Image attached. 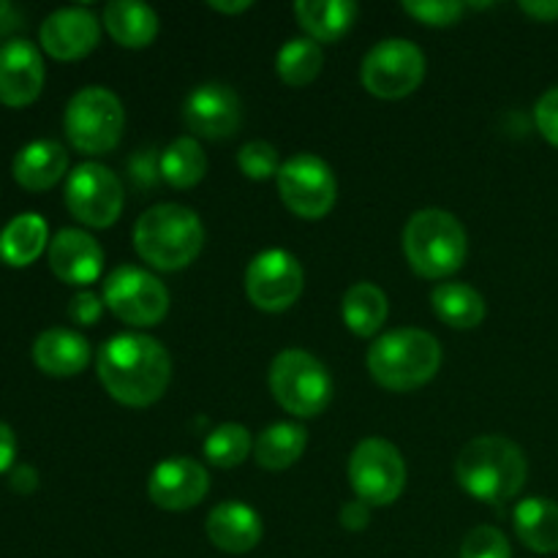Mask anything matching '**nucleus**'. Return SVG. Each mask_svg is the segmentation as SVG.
Wrapping results in <instances>:
<instances>
[{"instance_id": "obj_2", "label": "nucleus", "mask_w": 558, "mask_h": 558, "mask_svg": "<svg viewBox=\"0 0 558 558\" xmlns=\"http://www.w3.org/2000/svg\"><path fill=\"white\" fill-rule=\"evenodd\" d=\"M526 456L507 436H477L461 450L456 477L469 496L488 505L512 499L526 483Z\"/></svg>"}, {"instance_id": "obj_29", "label": "nucleus", "mask_w": 558, "mask_h": 558, "mask_svg": "<svg viewBox=\"0 0 558 558\" xmlns=\"http://www.w3.org/2000/svg\"><path fill=\"white\" fill-rule=\"evenodd\" d=\"M322 65H325V52L322 44L314 38H292L283 44L276 54V71L281 82L289 87H305L319 76Z\"/></svg>"}, {"instance_id": "obj_22", "label": "nucleus", "mask_w": 558, "mask_h": 558, "mask_svg": "<svg viewBox=\"0 0 558 558\" xmlns=\"http://www.w3.org/2000/svg\"><path fill=\"white\" fill-rule=\"evenodd\" d=\"M357 3L352 0H298L294 3V16H298L300 27L319 44H330L347 36L357 20Z\"/></svg>"}, {"instance_id": "obj_36", "label": "nucleus", "mask_w": 558, "mask_h": 558, "mask_svg": "<svg viewBox=\"0 0 558 558\" xmlns=\"http://www.w3.org/2000/svg\"><path fill=\"white\" fill-rule=\"evenodd\" d=\"M534 123H537L539 134L558 147V87H550L548 93H543V98L534 107Z\"/></svg>"}, {"instance_id": "obj_41", "label": "nucleus", "mask_w": 558, "mask_h": 558, "mask_svg": "<svg viewBox=\"0 0 558 558\" xmlns=\"http://www.w3.org/2000/svg\"><path fill=\"white\" fill-rule=\"evenodd\" d=\"M521 9L539 22L558 20V0H526L521 3Z\"/></svg>"}, {"instance_id": "obj_23", "label": "nucleus", "mask_w": 558, "mask_h": 558, "mask_svg": "<svg viewBox=\"0 0 558 558\" xmlns=\"http://www.w3.org/2000/svg\"><path fill=\"white\" fill-rule=\"evenodd\" d=\"M49 245V229L38 213H20L0 229V259L11 267H27Z\"/></svg>"}, {"instance_id": "obj_27", "label": "nucleus", "mask_w": 558, "mask_h": 558, "mask_svg": "<svg viewBox=\"0 0 558 558\" xmlns=\"http://www.w3.org/2000/svg\"><path fill=\"white\" fill-rule=\"evenodd\" d=\"M430 305L445 325L456 330H474L485 319V300L469 283H439L430 292Z\"/></svg>"}, {"instance_id": "obj_4", "label": "nucleus", "mask_w": 558, "mask_h": 558, "mask_svg": "<svg viewBox=\"0 0 558 558\" xmlns=\"http://www.w3.org/2000/svg\"><path fill=\"white\" fill-rule=\"evenodd\" d=\"M441 365V347L430 332L401 327L376 338L368 349V371L385 390L409 392L428 385Z\"/></svg>"}, {"instance_id": "obj_34", "label": "nucleus", "mask_w": 558, "mask_h": 558, "mask_svg": "<svg viewBox=\"0 0 558 558\" xmlns=\"http://www.w3.org/2000/svg\"><path fill=\"white\" fill-rule=\"evenodd\" d=\"M461 558H512V548L499 529L477 526L463 539Z\"/></svg>"}, {"instance_id": "obj_25", "label": "nucleus", "mask_w": 558, "mask_h": 558, "mask_svg": "<svg viewBox=\"0 0 558 558\" xmlns=\"http://www.w3.org/2000/svg\"><path fill=\"white\" fill-rule=\"evenodd\" d=\"M515 532L534 554H558V505L550 499H526L515 507Z\"/></svg>"}, {"instance_id": "obj_3", "label": "nucleus", "mask_w": 558, "mask_h": 558, "mask_svg": "<svg viewBox=\"0 0 558 558\" xmlns=\"http://www.w3.org/2000/svg\"><path fill=\"white\" fill-rule=\"evenodd\" d=\"M205 245L199 216L183 205H156L134 227V248L150 267L174 272L189 267Z\"/></svg>"}, {"instance_id": "obj_18", "label": "nucleus", "mask_w": 558, "mask_h": 558, "mask_svg": "<svg viewBox=\"0 0 558 558\" xmlns=\"http://www.w3.org/2000/svg\"><path fill=\"white\" fill-rule=\"evenodd\" d=\"M49 267L54 276L71 287H87L104 270V251L93 234L82 229H60L49 240Z\"/></svg>"}, {"instance_id": "obj_37", "label": "nucleus", "mask_w": 558, "mask_h": 558, "mask_svg": "<svg viewBox=\"0 0 558 558\" xmlns=\"http://www.w3.org/2000/svg\"><path fill=\"white\" fill-rule=\"evenodd\" d=\"M101 314H104V300L98 298V294L82 289V292H76L74 298H71L69 316H71V322H76V325H82V327L96 325V322L101 319Z\"/></svg>"}, {"instance_id": "obj_26", "label": "nucleus", "mask_w": 558, "mask_h": 558, "mask_svg": "<svg viewBox=\"0 0 558 558\" xmlns=\"http://www.w3.org/2000/svg\"><path fill=\"white\" fill-rule=\"evenodd\" d=\"M387 294L376 283L360 281L343 294L341 314L349 330L360 338H371L385 327L387 322Z\"/></svg>"}, {"instance_id": "obj_24", "label": "nucleus", "mask_w": 558, "mask_h": 558, "mask_svg": "<svg viewBox=\"0 0 558 558\" xmlns=\"http://www.w3.org/2000/svg\"><path fill=\"white\" fill-rule=\"evenodd\" d=\"M104 25L120 47L129 49L147 47L158 36V14L136 0H112L104 9Z\"/></svg>"}, {"instance_id": "obj_1", "label": "nucleus", "mask_w": 558, "mask_h": 558, "mask_svg": "<svg viewBox=\"0 0 558 558\" xmlns=\"http://www.w3.org/2000/svg\"><path fill=\"white\" fill-rule=\"evenodd\" d=\"M96 368L109 396L131 409L156 403L172 379V360L163 343L142 332L109 338L98 349Z\"/></svg>"}, {"instance_id": "obj_17", "label": "nucleus", "mask_w": 558, "mask_h": 558, "mask_svg": "<svg viewBox=\"0 0 558 558\" xmlns=\"http://www.w3.org/2000/svg\"><path fill=\"white\" fill-rule=\"evenodd\" d=\"M41 47L52 54L54 60H80L93 52L101 38V22L96 14L82 5H69L58 9L41 22Z\"/></svg>"}, {"instance_id": "obj_16", "label": "nucleus", "mask_w": 558, "mask_h": 558, "mask_svg": "<svg viewBox=\"0 0 558 558\" xmlns=\"http://www.w3.org/2000/svg\"><path fill=\"white\" fill-rule=\"evenodd\" d=\"M44 58L27 38H9L0 47V101L5 107H27L41 96Z\"/></svg>"}, {"instance_id": "obj_43", "label": "nucleus", "mask_w": 558, "mask_h": 558, "mask_svg": "<svg viewBox=\"0 0 558 558\" xmlns=\"http://www.w3.org/2000/svg\"><path fill=\"white\" fill-rule=\"evenodd\" d=\"M20 16H16V11H14V5L11 3H0V27H14V25H20Z\"/></svg>"}, {"instance_id": "obj_30", "label": "nucleus", "mask_w": 558, "mask_h": 558, "mask_svg": "<svg viewBox=\"0 0 558 558\" xmlns=\"http://www.w3.org/2000/svg\"><path fill=\"white\" fill-rule=\"evenodd\" d=\"M207 172V156L194 136H180L161 153V180L172 189H194Z\"/></svg>"}, {"instance_id": "obj_7", "label": "nucleus", "mask_w": 558, "mask_h": 558, "mask_svg": "<svg viewBox=\"0 0 558 558\" xmlns=\"http://www.w3.org/2000/svg\"><path fill=\"white\" fill-rule=\"evenodd\" d=\"M272 398L294 417H316L332 398V379L325 365L303 349H287L270 365Z\"/></svg>"}, {"instance_id": "obj_42", "label": "nucleus", "mask_w": 558, "mask_h": 558, "mask_svg": "<svg viewBox=\"0 0 558 558\" xmlns=\"http://www.w3.org/2000/svg\"><path fill=\"white\" fill-rule=\"evenodd\" d=\"M213 11H223V14H240V11L251 9V0H240V3H221V0H213Z\"/></svg>"}, {"instance_id": "obj_35", "label": "nucleus", "mask_w": 558, "mask_h": 558, "mask_svg": "<svg viewBox=\"0 0 558 558\" xmlns=\"http://www.w3.org/2000/svg\"><path fill=\"white\" fill-rule=\"evenodd\" d=\"M156 147H145V150H136L134 156L125 161L131 180H134L136 189L147 191L156 189L161 183V156H156Z\"/></svg>"}, {"instance_id": "obj_14", "label": "nucleus", "mask_w": 558, "mask_h": 558, "mask_svg": "<svg viewBox=\"0 0 558 558\" xmlns=\"http://www.w3.org/2000/svg\"><path fill=\"white\" fill-rule=\"evenodd\" d=\"M185 125L205 140H227L243 123V104L232 87L207 82L189 93L183 107Z\"/></svg>"}, {"instance_id": "obj_20", "label": "nucleus", "mask_w": 558, "mask_h": 558, "mask_svg": "<svg viewBox=\"0 0 558 558\" xmlns=\"http://www.w3.org/2000/svg\"><path fill=\"white\" fill-rule=\"evenodd\" d=\"M33 363L49 376H76L90 363V343L65 327H49L33 343Z\"/></svg>"}, {"instance_id": "obj_13", "label": "nucleus", "mask_w": 558, "mask_h": 558, "mask_svg": "<svg viewBox=\"0 0 558 558\" xmlns=\"http://www.w3.org/2000/svg\"><path fill=\"white\" fill-rule=\"evenodd\" d=\"M303 267L283 248L262 251L251 259L248 270H245L248 300L267 314H281V311L292 308L303 294Z\"/></svg>"}, {"instance_id": "obj_10", "label": "nucleus", "mask_w": 558, "mask_h": 558, "mask_svg": "<svg viewBox=\"0 0 558 558\" xmlns=\"http://www.w3.org/2000/svg\"><path fill=\"white\" fill-rule=\"evenodd\" d=\"M278 194L283 205L300 218H325L336 205L338 183L330 163L314 153H298L278 169Z\"/></svg>"}, {"instance_id": "obj_12", "label": "nucleus", "mask_w": 558, "mask_h": 558, "mask_svg": "<svg viewBox=\"0 0 558 558\" xmlns=\"http://www.w3.org/2000/svg\"><path fill=\"white\" fill-rule=\"evenodd\" d=\"M425 76V54L407 38H385L363 58L360 80L379 98H403L420 87Z\"/></svg>"}, {"instance_id": "obj_9", "label": "nucleus", "mask_w": 558, "mask_h": 558, "mask_svg": "<svg viewBox=\"0 0 558 558\" xmlns=\"http://www.w3.org/2000/svg\"><path fill=\"white\" fill-rule=\"evenodd\" d=\"M104 303L131 327H150L167 316L169 292L153 272L120 265L104 281Z\"/></svg>"}, {"instance_id": "obj_40", "label": "nucleus", "mask_w": 558, "mask_h": 558, "mask_svg": "<svg viewBox=\"0 0 558 558\" xmlns=\"http://www.w3.org/2000/svg\"><path fill=\"white\" fill-rule=\"evenodd\" d=\"M14 456H16L14 430H11L5 423H0V474L14 469Z\"/></svg>"}, {"instance_id": "obj_15", "label": "nucleus", "mask_w": 558, "mask_h": 558, "mask_svg": "<svg viewBox=\"0 0 558 558\" xmlns=\"http://www.w3.org/2000/svg\"><path fill=\"white\" fill-rule=\"evenodd\" d=\"M207 490H210V477H207L205 466L185 456L158 463L153 469L150 480H147L150 501L169 512L191 510V507H196L205 499Z\"/></svg>"}, {"instance_id": "obj_31", "label": "nucleus", "mask_w": 558, "mask_h": 558, "mask_svg": "<svg viewBox=\"0 0 558 558\" xmlns=\"http://www.w3.org/2000/svg\"><path fill=\"white\" fill-rule=\"evenodd\" d=\"M251 434L248 428L238 423H223L207 436L205 458L218 469H234L248 458L251 452Z\"/></svg>"}, {"instance_id": "obj_21", "label": "nucleus", "mask_w": 558, "mask_h": 558, "mask_svg": "<svg viewBox=\"0 0 558 558\" xmlns=\"http://www.w3.org/2000/svg\"><path fill=\"white\" fill-rule=\"evenodd\" d=\"M69 169V156L63 145L54 140H36L27 142L14 156L11 172L14 180L27 191H47L54 183H60Z\"/></svg>"}, {"instance_id": "obj_6", "label": "nucleus", "mask_w": 558, "mask_h": 558, "mask_svg": "<svg viewBox=\"0 0 558 558\" xmlns=\"http://www.w3.org/2000/svg\"><path fill=\"white\" fill-rule=\"evenodd\" d=\"M63 125L65 136L76 150L87 156H101V153L114 150L123 136V104L107 87H82L65 107Z\"/></svg>"}, {"instance_id": "obj_33", "label": "nucleus", "mask_w": 558, "mask_h": 558, "mask_svg": "<svg viewBox=\"0 0 558 558\" xmlns=\"http://www.w3.org/2000/svg\"><path fill=\"white\" fill-rule=\"evenodd\" d=\"M403 11L423 22V25L447 27L461 22L466 3H461V0H407Z\"/></svg>"}, {"instance_id": "obj_38", "label": "nucleus", "mask_w": 558, "mask_h": 558, "mask_svg": "<svg viewBox=\"0 0 558 558\" xmlns=\"http://www.w3.org/2000/svg\"><path fill=\"white\" fill-rule=\"evenodd\" d=\"M371 523V510L365 501L354 499V501H347L341 510V526L349 529V532H363L365 526Z\"/></svg>"}, {"instance_id": "obj_8", "label": "nucleus", "mask_w": 558, "mask_h": 558, "mask_svg": "<svg viewBox=\"0 0 558 558\" xmlns=\"http://www.w3.org/2000/svg\"><path fill=\"white\" fill-rule=\"evenodd\" d=\"M349 480L360 501L368 507H387L407 488V463L398 447L387 439H365L349 458Z\"/></svg>"}, {"instance_id": "obj_28", "label": "nucleus", "mask_w": 558, "mask_h": 558, "mask_svg": "<svg viewBox=\"0 0 558 558\" xmlns=\"http://www.w3.org/2000/svg\"><path fill=\"white\" fill-rule=\"evenodd\" d=\"M305 441H308V434H305L303 425L294 423H278L270 425L265 434L259 436L254 447L256 463L267 472H281V469H289L292 463H298L305 452Z\"/></svg>"}, {"instance_id": "obj_11", "label": "nucleus", "mask_w": 558, "mask_h": 558, "mask_svg": "<svg viewBox=\"0 0 558 558\" xmlns=\"http://www.w3.org/2000/svg\"><path fill=\"white\" fill-rule=\"evenodd\" d=\"M123 183L101 163L85 161L65 178V207L85 227H112L123 213Z\"/></svg>"}, {"instance_id": "obj_19", "label": "nucleus", "mask_w": 558, "mask_h": 558, "mask_svg": "<svg viewBox=\"0 0 558 558\" xmlns=\"http://www.w3.org/2000/svg\"><path fill=\"white\" fill-rule=\"evenodd\" d=\"M207 537L223 554H248L262 539V518L240 501H223L207 515Z\"/></svg>"}, {"instance_id": "obj_5", "label": "nucleus", "mask_w": 558, "mask_h": 558, "mask_svg": "<svg viewBox=\"0 0 558 558\" xmlns=\"http://www.w3.org/2000/svg\"><path fill=\"white\" fill-rule=\"evenodd\" d=\"M403 254L417 276L447 278L466 262V229L447 210H420L403 229Z\"/></svg>"}, {"instance_id": "obj_32", "label": "nucleus", "mask_w": 558, "mask_h": 558, "mask_svg": "<svg viewBox=\"0 0 558 558\" xmlns=\"http://www.w3.org/2000/svg\"><path fill=\"white\" fill-rule=\"evenodd\" d=\"M238 167L243 169L245 178L251 180H267L281 169V158H278V150L265 140L248 142V145L240 147L238 153Z\"/></svg>"}, {"instance_id": "obj_39", "label": "nucleus", "mask_w": 558, "mask_h": 558, "mask_svg": "<svg viewBox=\"0 0 558 558\" xmlns=\"http://www.w3.org/2000/svg\"><path fill=\"white\" fill-rule=\"evenodd\" d=\"M9 485L16 490V494H33L38 488V472L27 463H20V466L11 469Z\"/></svg>"}]
</instances>
